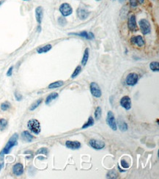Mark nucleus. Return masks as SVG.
<instances>
[{
    "label": "nucleus",
    "mask_w": 159,
    "mask_h": 179,
    "mask_svg": "<svg viewBox=\"0 0 159 179\" xmlns=\"http://www.w3.org/2000/svg\"><path fill=\"white\" fill-rule=\"evenodd\" d=\"M94 123H95V120L93 119V118H92V116L89 117V118H88V120H87V123H85L83 126H82L81 129H85L89 128V127L92 126L94 125Z\"/></svg>",
    "instance_id": "22"
},
{
    "label": "nucleus",
    "mask_w": 159,
    "mask_h": 179,
    "mask_svg": "<svg viewBox=\"0 0 159 179\" xmlns=\"http://www.w3.org/2000/svg\"><path fill=\"white\" fill-rule=\"evenodd\" d=\"M130 4L132 7H137L138 5V0H130Z\"/></svg>",
    "instance_id": "35"
},
{
    "label": "nucleus",
    "mask_w": 159,
    "mask_h": 179,
    "mask_svg": "<svg viewBox=\"0 0 159 179\" xmlns=\"http://www.w3.org/2000/svg\"><path fill=\"white\" fill-rule=\"evenodd\" d=\"M12 173L16 176H20L24 173V166L21 163H17L12 167Z\"/></svg>",
    "instance_id": "12"
},
{
    "label": "nucleus",
    "mask_w": 159,
    "mask_h": 179,
    "mask_svg": "<svg viewBox=\"0 0 159 179\" xmlns=\"http://www.w3.org/2000/svg\"><path fill=\"white\" fill-rule=\"evenodd\" d=\"M51 49H52V46L50 45V44H48V45L38 48V49H37V52L38 53V54H44V53L49 51Z\"/></svg>",
    "instance_id": "19"
},
{
    "label": "nucleus",
    "mask_w": 159,
    "mask_h": 179,
    "mask_svg": "<svg viewBox=\"0 0 159 179\" xmlns=\"http://www.w3.org/2000/svg\"><path fill=\"white\" fill-rule=\"evenodd\" d=\"M90 145L95 150H101L105 147V143L97 139H91L90 141Z\"/></svg>",
    "instance_id": "10"
},
{
    "label": "nucleus",
    "mask_w": 159,
    "mask_h": 179,
    "mask_svg": "<svg viewBox=\"0 0 159 179\" xmlns=\"http://www.w3.org/2000/svg\"><path fill=\"white\" fill-rule=\"evenodd\" d=\"M131 43L134 45H137L139 47H142L144 45V40L142 36L140 35H137V36L133 37L131 39Z\"/></svg>",
    "instance_id": "15"
},
{
    "label": "nucleus",
    "mask_w": 159,
    "mask_h": 179,
    "mask_svg": "<svg viewBox=\"0 0 159 179\" xmlns=\"http://www.w3.org/2000/svg\"><path fill=\"white\" fill-rule=\"evenodd\" d=\"M40 30H41L40 25H39L38 26H37V31H38V32H40Z\"/></svg>",
    "instance_id": "38"
},
{
    "label": "nucleus",
    "mask_w": 159,
    "mask_h": 179,
    "mask_svg": "<svg viewBox=\"0 0 159 179\" xmlns=\"http://www.w3.org/2000/svg\"><path fill=\"white\" fill-rule=\"evenodd\" d=\"M66 147L71 150H77L81 148V143L78 141H71L68 140L65 143Z\"/></svg>",
    "instance_id": "14"
},
{
    "label": "nucleus",
    "mask_w": 159,
    "mask_h": 179,
    "mask_svg": "<svg viewBox=\"0 0 159 179\" xmlns=\"http://www.w3.org/2000/svg\"><path fill=\"white\" fill-rule=\"evenodd\" d=\"M42 102H43V99L42 98H40V99H38V100H37L36 102H34L33 104H32L31 106H30L29 110L30 111H34L35 109H36L40 105L41 103H42Z\"/></svg>",
    "instance_id": "25"
},
{
    "label": "nucleus",
    "mask_w": 159,
    "mask_h": 179,
    "mask_svg": "<svg viewBox=\"0 0 159 179\" xmlns=\"http://www.w3.org/2000/svg\"><path fill=\"white\" fill-rule=\"evenodd\" d=\"M69 35H76V36H80L82 38L87 39V40H93L95 38L94 34L92 33H87V32L83 31L81 33H69Z\"/></svg>",
    "instance_id": "11"
},
{
    "label": "nucleus",
    "mask_w": 159,
    "mask_h": 179,
    "mask_svg": "<svg viewBox=\"0 0 159 179\" xmlns=\"http://www.w3.org/2000/svg\"><path fill=\"white\" fill-rule=\"evenodd\" d=\"M150 68L153 71H159V63L158 62H152L150 65Z\"/></svg>",
    "instance_id": "28"
},
{
    "label": "nucleus",
    "mask_w": 159,
    "mask_h": 179,
    "mask_svg": "<svg viewBox=\"0 0 159 179\" xmlns=\"http://www.w3.org/2000/svg\"><path fill=\"white\" fill-rule=\"evenodd\" d=\"M23 1H30V0H23Z\"/></svg>",
    "instance_id": "41"
},
{
    "label": "nucleus",
    "mask_w": 159,
    "mask_h": 179,
    "mask_svg": "<svg viewBox=\"0 0 159 179\" xmlns=\"http://www.w3.org/2000/svg\"><path fill=\"white\" fill-rule=\"evenodd\" d=\"M90 92L91 94L95 98H101L102 95L101 88L96 82H92L90 84Z\"/></svg>",
    "instance_id": "5"
},
{
    "label": "nucleus",
    "mask_w": 159,
    "mask_h": 179,
    "mask_svg": "<svg viewBox=\"0 0 159 179\" xmlns=\"http://www.w3.org/2000/svg\"><path fill=\"white\" fill-rule=\"evenodd\" d=\"M14 95H15V98L18 101V102H20V101L22 100L23 96H22V95H21V94L17 93V92H16L15 94H14Z\"/></svg>",
    "instance_id": "34"
},
{
    "label": "nucleus",
    "mask_w": 159,
    "mask_h": 179,
    "mask_svg": "<svg viewBox=\"0 0 159 179\" xmlns=\"http://www.w3.org/2000/svg\"><path fill=\"white\" fill-rule=\"evenodd\" d=\"M81 71V67L78 65V66L76 67V69H75V71H74V73L72 74V75H71V78H72V79H74V78H76L78 75V74H80Z\"/></svg>",
    "instance_id": "30"
},
{
    "label": "nucleus",
    "mask_w": 159,
    "mask_h": 179,
    "mask_svg": "<svg viewBox=\"0 0 159 179\" xmlns=\"http://www.w3.org/2000/svg\"><path fill=\"white\" fill-rule=\"evenodd\" d=\"M106 123L109 125V126L113 131H116L117 129L115 117H114V113L112 111H109L108 113H107Z\"/></svg>",
    "instance_id": "4"
},
{
    "label": "nucleus",
    "mask_w": 159,
    "mask_h": 179,
    "mask_svg": "<svg viewBox=\"0 0 159 179\" xmlns=\"http://www.w3.org/2000/svg\"><path fill=\"white\" fill-rule=\"evenodd\" d=\"M60 12L62 13L63 16H68L73 13V9L71 6L67 3H63L60 5Z\"/></svg>",
    "instance_id": "7"
},
{
    "label": "nucleus",
    "mask_w": 159,
    "mask_h": 179,
    "mask_svg": "<svg viewBox=\"0 0 159 179\" xmlns=\"http://www.w3.org/2000/svg\"><path fill=\"white\" fill-rule=\"evenodd\" d=\"M18 139H19V134L17 133H15L9 139L8 143L5 145V148H3V150L0 152V160H2L3 158H4V156L6 155V154L10 153L12 148L18 145Z\"/></svg>",
    "instance_id": "1"
},
{
    "label": "nucleus",
    "mask_w": 159,
    "mask_h": 179,
    "mask_svg": "<svg viewBox=\"0 0 159 179\" xmlns=\"http://www.w3.org/2000/svg\"><path fill=\"white\" fill-rule=\"evenodd\" d=\"M8 122L6 119H4V118L0 119V131H4L8 127Z\"/></svg>",
    "instance_id": "26"
},
{
    "label": "nucleus",
    "mask_w": 159,
    "mask_h": 179,
    "mask_svg": "<svg viewBox=\"0 0 159 179\" xmlns=\"http://www.w3.org/2000/svg\"><path fill=\"white\" fill-rule=\"evenodd\" d=\"M58 23L62 26H65L67 24V21L64 17H60L58 19Z\"/></svg>",
    "instance_id": "32"
},
{
    "label": "nucleus",
    "mask_w": 159,
    "mask_h": 179,
    "mask_svg": "<svg viewBox=\"0 0 159 179\" xmlns=\"http://www.w3.org/2000/svg\"><path fill=\"white\" fill-rule=\"evenodd\" d=\"M120 105L122 106V107L124 108L126 110H130L131 109V98L128 95L126 96H123L122 98L120 99Z\"/></svg>",
    "instance_id": "8"
},
{
    "label": "nucleus",
    "mask_w": 159,
    "mask_h": 179,
    "mask_svg": "<svg viewBox=\"0 0 159 179\" xmlns=\"http://www.w3.org/2000/svg\"><path fill=\"white\" fill-rule=\"evenodd\" d=\"M101 114H102V109L100 107H98L96 108L95 112V119L97 120L101 119Z\"/></svg>",
    "instance_id": "27"
},
{
    "label": "nucleus",
    "mask_w": 159,
    "mask_h": 179,
    "mask_svg": "<svg viewBox=\"0 0 159 179\" xmlns=\"http://www.w3.org/2000/svg\"><path fill=\"white\" fill-rule=\"evenodd\" d=\"M116 122H117V126L119 127V130L122 131V132H126V131L128 130V124L123 119L119 118L117 121Z\"/></svg>",
    "instance_id": "18"
},
{
    "label": "nucleus",
    "mask_w": 159,
    "mask_h": 179,
    "mask_svg": "<svg viewBox=\"0 0 159 179\" xmlns=\"http://www.w3.org/2000/svg\"><path fill=\"white\" fill-rule=\"evenodd\" d=\"M139 2L141 3V4H142V3L144 2V0H139Z\"/></svg>",
    "instance_id": "39"
},
{
    "label": "nucleus",
    "mask_w": 159,
    "mask_h": 179,
    "mask_svg": "<svg viewBox=\"0 0 159 179\" xmlns=\"http://www.w3.org/2000/svg\"><path fill=\"white\" fill-rule=\"evenodd\" d=\"M90 15V13L84 8H78L77 10V15L81 20H85L87 19Z\"/></svg>",
    "instance_id": "16"
},
{
    "label": "nucleus",
    "mask_w": 159,
    "mask_h": 179,
    "mask_svg": "<svg viewBox=\"0 0 159 179\" xmlns=\"http://www.w3.org/2000/svg\"><path fill=\"white\" fill-rule=\"evenodd\" d=\"M3 167H4V163L3 162L0 163V172H1V170H2Z\"/></svg>",
    "instance_id": "37"
},
{
    "label": "nucleus",
    "mask_w": 159,
    "mask_h": 179,
    "mask_svg": "<svg viewBox=\"0 0 159 179\" xmlns=\"http://www.w3.org/2000/svg\"><path fill=\"white\" fill-rule=\"evenodd\" d=\"M58 96H59V95L57 93H51L50 95H48L47 98H46V102H45L46 104H47V105L48 104H49L50 103L52 102L54 100H55V99L58 98Z\"/></svg>",
    "instance_id": "20"
},
{
    "label": "nucleus",
    "mask_w": 159,
    "mask_h": 179,
    "mask_svg": "<svg viewBox=\"0 0 159 179\" xmlns=\"http://www.w3.org/2000/svg\"><path fill=\"white\" fill-rule=\"evenodd\" d=\"M21 139L22 140H24L25 142H27V143H31L33 141V139H34V136L30 134L28 131H24L21 134Z\"/></svg>",
    "instance_id": "17"
},
{
    "label": "nucleus",
    "mask_w": 159,
    "mask_h": 179,
    "mask_svg": "<svg viewBox=\"0 0 159 179\" xmlns=\"http://www.w3.org/2000/svg\"><path fill=\"white\" fill-rule=\"evenodd\" d=\"M139 27H140L141 31H142L143 35H147L150 33L151 26L150 24L147 19H142L139 21Z\"/></svg>",
    "instance_id": "3"
},
{
    "label": "nucleus",
    "mask_w": 159,
    "mask_h": 179,
    "mask_svg": "<svg viewBox=\"0 0 159 179\" xmlns=\"http://www.w3.org/2000/svg\"><path fill=\"white\" fill-rule=\"evenodd\" d=\"M139 81V75L136 73H131L126 78V84L128 86H134Z\"/></svg>",
    "instance_id": "6"
},
{
    "label": "nucleus",
    "mask_w": 159,
    "mask_h": 179,
    "mask_svg": "<svg viewBox=\"0 0 159 179\" xmlns=\"http://www.w3.org/2000/svg\"><path fill=\"white\" fill-rule=\"evenodd\" d=\"M35 18H36L37 22L39 25L42 23L43 18V8L41 6H39L35 9Z\"/></svg>",
    "instance_id": "13"
},
{
    "label": "nucleus",
    "mask_w": 159,
    "mask_h": 179,
    "mask_svg": "<svg viewBox=\"0 0 159 179\" xmlns=\"http://www.w3.org/2000/svg\"><path fill=\"white\" fill-rule=\"evenodd\" d=\"M128 29L132 32H136L138 30V28H137V21H136V16L134 15H130V17L128 18Z\"/></svg>",
    "instance_id": "9"
},
{
    "label": "nucleus",
    "mask_w": 159,
    "mask_h": 179,
    "mask_svg": "<svg viewBox=\"0 0 159 179\" xmlns=\"http://www.w3.org/2000/svg\"><path fill=\"white\" fill-rule=\"evenodd\" d=\"M120 164L123 168H125V169H128V168H129L130 167V164H128V163L127 162L125 159H122V160H121Z\"/></svg>",
    "instance_id": "33"
},
{
    "label": "nucleus",
    "mask_w": 159,
    "mask_h": 179,
    "mask_svg": "<svg viewBox=\"0 0 159 179\" xmlns=\"http://www.w3.org/2000/svg\"><path fill=\"white\" fill-rule=\"evenodd\" d=\"M3 3V1H2V2H0V5H1Z\"/></svg>",
    "instance_id": "40"
},
{
    "label": "nucleus",
    "mask_w": 159,
    "mask_h": 179,
    "mask_svg": "<svg viewBox=\"0 0 159 179\" xmlns=\"http://www.w3.org/2000/svg\"><path fill=\"white\" fill-rule=\"evenodd\" d=\"M49 153V150L46 148H41L39 150H37L36 154H43V155H47Z\"/></svg>",
    "instance_id": "31"
},
{
    "label": "nucleus",
    "mask_w": 159,
    "mask_h": 179,
    "mask_svg": "<svg viewBox=\"0 0 159 179\" xmlns=\"http://www.w3.org/2000/svg\"><path fill=\"white\" fill-rule=\"evenodd\" d=\"M106 178L110 179L117 178H118V173H117V172L115 170H109L107 173Z\"/></svg>",
    "instance_id": "23"
},
{
    "label": "nucleus",
    "mask_w": 159,
    "mask_h": 179,
    "mask_svg": "<svg viewBox=\"0 0 159 179\" xmlns=\"http://www.w3.org/2000/svg\"><path fill=\"white\" fill-rule=\"evenodd\" d=\"M89 56H90V51H89L88 48H87V49H85L83 57H82V60H81L82 65H85L86 64H87V61H88V59H89Z\"/></svg>",
    "instance_id": "21"
},
{
    "label": "nucleus",
    "mask_w": 159,
    "mask_h": 179,
    "mask_svg": "<svg viewBox=\"0 0 159 179\" xmlns=\"http://www.w3.org/2000/svg\"><path fill=\"white\" fill-rule=\"evenodd\" d=\"M0 107H1V109L2 111H7L8 110L10 107H11V104H10V103H9L8 102H5L1 104Z\"/></svg>",
    "instance_id": "29"
},
{
    "label": "nucleus",
    "mask_w": 159,
    "mask_h": 179,
    "mask_svg": "<svg viewBox=\"0 0 159 179\" xmlns=\"http://www.w3.org/2000/svg\"><path fill=\"white\" fill-rule=\"evenodd\" d=\"M97 1H101V0H97Z\"/></svg>",
    "instance_id": "42"
},
{
    "label": "nucleus",
    "mask_w": 159,
    "mask_h": 179,
    "mask_svg": "<svg viewBox=\"0 0 159 179\" xmlns=\"http://www.w3.org/2000/svg\"><path fill=\"white\" fill-rule=\"evenodd\" d=\"M27 128L33 134L38 135L41 132L40 123L36 119H30L27 123Z\"/></svg>",
    "instance_id": "2"
},
{
    "label": "nucleus",
    "mask_w": 159,
    "mask_h": 179,
    "mask_svg": "<svg viewBox=\"0 0 159 179\" xmlns=\"http://www.w3.org/2000/svg\"><path fill=\"white\" fill-rule=\"evenodd\" d=\"M12 70H13V67L12 66H11L10 68L8 69V72H7V74H6L8 77H11V76L12 75Z\"/></svg>",
    "instance_id": "36"
},
{
    "label": "nucleus",
    "mask_w": 159,
    "mask_h": 179,
    "mask_svg": "<svg viewBox=\"0 0 159 179\" xmlns=\"http://www.w3.org/2000/svg\"><path fill=\"white\" fill-rule=\"evenodd\" d=\"M63 81H54V82H52L51 84H50L48 88L49 89H55V88H60L63 85Z\"/></svg>",
    "instance_id": "24"
}]
</instances>
